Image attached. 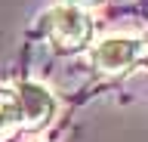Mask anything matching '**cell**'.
<instances>
[{
	"mask_svg": "<svg viewBox=\"0 0 148 142\" xmlns=\"http://www.w3.org/2000/svg\"><path fill=\"white\" fill-rule=\"evenodd\" d=\"M40 31H43L59 49L71 53V49H80L83 43H90V37H92V19L86 16L83 6L62 3V6H53L49 12H43Z\"/></svg>",
	"mask_w": 148,
	"mask_h": 142,
	"instance_id": "1",
	"label": "cell"
},
{
	"mask_svg": "<svg viewBox=\"0 0 148 142\" xmlns=\"http://www.w3.org/2000/svg\"><path fill=\"white\" fill-rule=\"evenodd\" d=\"M145 56V43L130 34H111L92 47V65L105 74H120Z\"/></svg>",
	"mask_w": 148,
	"mask_h": 142,
	"instance_id": "2",
	"label": "cell"
},
{
	"mask_svg": "<svg viewBox=\"0 0 148 142\" xmlns=\"http://www.w3.org/2000/svg\"><path fill=\"white\" fill-rule=\"evenodd\" d=\"M18 108H22V123L37 130V127H46L49 117L56 111V102H53V93L46 90V86L34 84V80H28V84L18 86Z\"/></svg>",
	"mask_w": 148,
	"mask_h": 142,
	"instance_id": "3",
	"label": "cell"
},
{
	"mask_svg": "<svg viewBox=\"0 0 148 142\" xmlns=\"http://www.w3.org/2000/svg\"><path fill=\"white\" fill-rule=\"evenodd\" d=\"M22 127V108H18V96L9 90H0V139H6Z\"/></svg>",
	"mask_w": 148,
	"mask_h": 142,
	"instance_id": "4",
	"label": "cell"
},
{
	"mask_svg": "<svg viewBox=\"0 0 148 142\" xmlns=\"http://www.w3.org/2000/svg\"><path fill=\"white\" fill-rule=\"evenodd\" d=\"M71 6H90V3H99V0H68Z\"/></svg>",
	"mask_w": 148,
	"mask_h": 142,
	"instance_id": "5",
	"label": "cell"
}]
</instances>
